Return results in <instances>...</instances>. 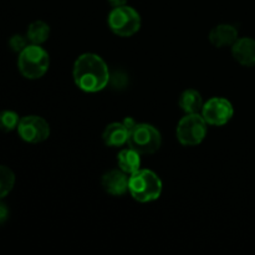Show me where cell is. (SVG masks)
<instances>
[{"instance_id": "obj_5", "label": "cell", "mask_w": 255, "mask_h": 255, "mask_svg": "<svg viewBox=\"0 0 255 255\" xmlns=\"http://www.w3.org/2000/svg\"><path fill=\"white\" fill-rule=\"evenodd\" d=\"M127 146L139 154H153L161 148L162 136L152 125L137 124L134 128L129 131Z\"/></svg>"}, {"instance_id": "obj_9", "label": "cell", "mask_w": 255, "mask_h": 255, "mask_svg": "<svg viewBox=\"0 0 255 255\" xmlns=\"http://www.w3.org/2000/svg\"><path fill=\"white\" fill-rule=\"evenodd\" d=\"M128 174L121 169H111L102 176V188L110 196H125L128 192Z\"/></svg>"}, {"instance_id": "obj_6", "label": "cell", "mask_w": 255, "mask_h": 255, "mask_svg": "<svg viewBox=\"0 0 255 255\" xmlns=\"http://www.w3.org/2000/svg\"><path fill=\"white\" fill-rule=\"evenodd\" d=\"M207 125L201 114H186L177 125V139L182 146H198L207 136Z\"/></svg>"}, {"instance_id": "obj_3", "label": "cell", "mask_w": 255, "mask_h": 255, "mask_svg": "<svg viewBox=\"0 0 255 255\" xmlns=\"http://www.w3.org/2000/svg\"><path fill=\"white\" fill-rule=\"evenodd\" d=\"M17 67L25 79L37 80L44 76L50 67V56L41 45L29 44L17 57Z\"/></svg>"}, {"instance_id": "obj_10", "label": "cell", "mask_w": 255, "mask_h": 255, "mask_svg": "<svg viewBox=\"0 0 255 255\" xmlns=\"http://www.w3.org/2000/svg\"><path fill=\"white\" fill-rule=\"evenodd\" d=\"M239 32L234 25L218 24L209 31V42L214 47L223 49V47L233 46L234 42L239 39Z\"/></svg>"}, {"instance_id": "obj_14", "label": "cell", "mask_w": 255, "mask_h": 255, "mask_svg": "<svg viewBox=\"0 0 255 255\" xmlns=\"http://www.w3.org/2000/svg\"><path fill=\"white\" fill-rule=\"evenodd\" d=\"M117 163H119L120 169L129 176L141 169V154L132 149L131 147L124 148L117 154Z\"/></svg>"}, {"instance_id": "obj_19", "label": "cell", "mask_w": 255, "mask_h": 255, "mask_svg": "<svg viewBox=\"0 0 255 255\" xmlns=\"http://www.w3.org/2000/svg\"><path fill=\"white\" fill-rule=\"evenodd\" d=\"M9 208H7L6 204H5L4 202H1V199H0V226L6 223V221L9 219Z\"/></svg>"}, {"instance_id": "obj_11", "label": "cell", "mask_w": 255, "mask_h": 255, "mask_svg": "<svg viewBox=\"0 0 255 255\" xmlns=\"http://www.w3.org/2000/svg\"><path fill=\"white\" fill-rule=\"evenodd\" d=\"M232 55L242 66H255V40L252 37H239L232 46Z\"/></svg>"}, {"instance_id": "obj_2", "label": "cell", "mask_w": 255, "mask_h": 255, "mask_svg": "<svg viewBox=\"0 0 255 255\" xmlns=\"http://www.w3.org/2000/svg\"><path fill=\"white\" fill-rule=\"evenodd\" d=\"M162 189L161 178L151 169H138L129 174L128 192L139 203H149L158 199Z\"/></svg>"}, {"instance_id": "obj_12", "label": "cell", "mask_w": 255, "mask_h": 255, "mask_svg": "<svg viewBox=\"0 0 255 255\" xmlns=\"http://www.w3.org/2000/svg\"><path fill=\"white\" fill-rule=\"evenodd\" d=\"M128 133V129L122 122H112L105 127L102 139L107 147H122L127 144Z\"/></svg>"}, {"instance_id": "obj_16", "label": "cell", "mask_w": 255, "mask_h": 255, "mask_svg": "<svg viewBox=\"0 0 255 255\" xmlns=\"http://www.w3.org/2000/svg\"><path fill=\"white\" fill-rule=\"evenodd\" d=\"M15 186V174L9 167L0 164V199L5 198Z\"/></svg>"}, {"instance_id": "obj_18", "label": "cell", "mask_w": 255, "mask_h": 255, "mask_svg": "<svg viewBox=\"0 0 255 255\" xmlns=\"http://www.w3.org/2000/svg\"><path fill=\"white\" fill-rule=\"evenodd\" d=\"M27 42H29L27 37L22 36V35L20 34H16V35H12V36L10 37L9 46L14 52H21L22 50L29 45Z\"/></svg>"}, {"instance_id": "obj_4", "label": "cell", "mask_w": 255, "mask_h": 255, "mask_svg": "<svg viewBox=\"0 0 255 255\" xmlns=\"http://www.w3.org/2000/svg\"><path fill=\"white\" fill-rule=\"evenodd\" d=\"M107 25L117 36L129 37L141 29V15L136 9L128 5L112 7L107 16Z\"/></svg>"}, {"instance_id": "obj_20", "label": "cell", "mask_w": 255, "mask_h": 255, "mask_svg": "<svg viewBox=\"0 0 255 255\" xmlns=\"http://www.w3.org/2000/svg\"><path fill=\"white\" fill-rule=\"evenodd\" d=\"M122 124H124L125 126H126V128L128 129V132H129V131H131V129L134 128V126H136V125H137V122L134 121V119H132V117H126V119H125L124 121H122Z\"/></svg>"}, {"instance_id": "obj_17", "label": "cell", "mask_w": 255, "mask_h": 255, "mask_svg": "<svg viewBox=\"0 0 255 255\" xmlns=\"http://www.w3.org/2000/svg\"><path fill=\"white\" fill-rule=\"evenodd\" d=\"M19 121L20 117L16 112L11 111V110H4L0 112V131L4 133L14 131L17 128Z\"/></svg>"}, {"instance_id": "obj_21", "label": "cell", "mask_w": 255, "mask_h": 255, "mask_svg": "<svg viewBox=\"0 0 255 255\" xmlns=\"http://www.w3.org/2000/svg\"><path fill=\"white\" fill-rule=\"evenodd\" d=\"M109 4L111 5V7H119L124 6V5H127V0H107Z\"/></svg>"}, {"instance_id": "obj_13", "label": "cell", "mask_w": 255, "mask_h": 255, "mask_svg": "<svg viewBox=\"0 0 255 255\" xmlns=\"http://www.w3.org/2000/svg\"><path fill=\"white\" fill-rule=\"evenodd\" d=\"M204 102L197 90H184L178 99V106L184 114H201Z\"/></svg>"}, {"instance_id": "obj_8", "label": "cell", "mask_w": 255, "mask_h": 255, "mask_svg": "<svg viewBox=\"0 0 255 255\" xmlns=\"http://www.w3.org/2000/svg\"><path fill=\"white\" fill-rule=\"evenodd\" d=\"M201 115L211 126H224L233 117L234 107L232 102L224 97H212L204 102Z\"/></svg>"}, {"instance_id": "obj_15", "label": "cell", "mask_w": 255, "mask_h": 255, "mask_svg": "<svg viewBox=\"0 0 255 255\" xmlns=\"http://www.w3.org/2000/svg\"><path fill=\"white\" fill-rule=\"evenodd\" d=\"M49 36L50 26L47 22L42 21V20H36L27 26L26 37L30 44L41 45L49 39Z\"/></svg>"}, {"instance_id": "obj_1", "label": "cell", "mask_w": 255, "mask_h": 255, "mask_svg": "<svg viewBox=\"0 0 255 255\" xmlns=\"http://www.w3.org/2000/svg\"><path fill=\"white\" fill-rule=\"evenodd\" d=\"M72 77L81 91L95 94L102 91L109 85V66L99 55L85 52L75 60Z\"/></svg>"}, {"instance_id": "obj_7", "label": "cell", "mask_w": 255, "mask_h": 255, "mask_svg": "<svg viewBox=\"0 0 255 255\" xmlns=\"http://www.w3.org/2000/svg\"><path fill=\"white\" fill-rule=\"evenodd\" d=\"M20 138L27 143H41L50 136V125L42 117L30 115L20 119L16 128Z\"/></svg>"}]
</instances>
